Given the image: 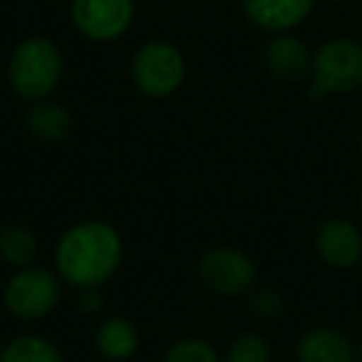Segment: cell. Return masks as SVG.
Listing matches in <instances>:
<instances>
[{
  "mask_svg": "<svg viewBox=\"0 0 362 362\" xmlns=\"http://www.w3.org/2000/svg\"><path fill=\"white\" fill-rule=\"evenodd\" d=\"M122 236L107 221H80L60 236L55 266L62 283L77 288H100L122 266Z\"/></svg>",
  "mask_w": 362,
  "mask_h": 362,
  "instance_id": "6da1fadb",
  "label": "cell"
},
{
  "mask_svg": "<svg viewBox=\"0 0 362 362\" xmlns=\"http://www.w3.org/2000/svg\"><path fill=\"white\" fill-rule=\"evenodd\" d=\"M62 77L60 47L47 37H28L13 50L8 62V82L25 102H42L55 92Z\"/></svg>",
  "mask_w": 362,
  "mask_h": 362,
  "instance_id": "7a4b0ae2",
  "label": "cell"
},
{
  "mask_svg": "<svg viewBox=\"0 0 362 362\" xmlns=\"http://www.w3.org/2000/svg\"><path fill=\"white\" fill-rule=\"evenodd\" d=\"M313 100L327 95H345L362 87V45L350 37H335L320 45L310 65Z\"/></svg>",
  "mask_w": 362,
  "mask_h": 362,
  "instance_id": "3957f363",
  "label": "cell"
},
{
  "mask_svg": "<svg viewBox=\"0 0 362 362\" xmlns=\"http://www.w3.org/2000/svg\"><path fill=\"white\" fill-rule=\"evenodd\" d=\"M62 278L40 266L18 268L3 288V305L18 320H40L57 308Z\"/></svg>",
  "mask_w": 362,
  "mask_h": 362,
  "instance_id": "277c9868",
  "label": "cell"
},
{
  "mask_svg": "<svg viewBox=\"0 0 362 362\" xmlns=\"http://www.w3.org/2000/svg\"><path fill=\"white\" fill-rule=\"evenodd\" d=\"M187 77V62L179 47L164 40H151L134 52L132 80L136 90L146 97H169L181 87Z\"/></svg>",
  "mask_w": 362,
  "mask_h": 362,
  "instance_id": "5b68a950",
  "label": "cell"
},
{
  "mask_svg": "<svg viewBox=\"0 0 362 362\" xmlns=\"http://www.w3.org/2000/svg\"><path fill=\"white\" fill-rule=\"evenodd\" d=\"M72 23L92 42H112L129 30L134 0H72Z\"/></svg>",
  "mask_w": 362,
  "mask_h": 362,
  "instance_id": "8992f818",
  "label": "cell"
},
{
  "mask_svg": "<svg viewBox=\"0 0 362 362\" xmlns=\"http://www.w3.org/2000/svg\"><path fill=\"white\" fill-rule=\"evenodd\" d=\"M199 278L216 296H241L256 283V263L238 248H211L199 261Z\"/></svg>",
  "mask_w": 362,
  "mask_h": 362,
  "instance_id": "52a82bcc",
  "label": "cell"
},
{
  "mask_svg": "<svg viewBox=\"0 0 362 362\" xmlns=\"http://www.w3.org/2000/svg\"><path fill=\"white\" fill-rule=\"evenodd\" d=\"M315 251L325 266L350 271L362 261V233L347 218H327L315 233Z\"/></svg>",
  "mask_w": 362,
  "mask_h": 362,
  "instance_id": "ba28073f",
  "label": "cell"
},
{
  "mask_svg": "<svg viewBox=\"0 0 362 362\" xmlns=\"http://www.w3.org/2000/svg\"><path fill=\"white\" fill-rule=\"evenodd\" d=\"M313 55L308 45L293 33H276L266 45V67L281 82H300L310 75Z\"/></svg>",
  "mask_w": 362,
  "mask_h": 362,
  "instance_id": "9c48e42d",
  "label": "cell"
},
{
  "mask_svg": "<svg viewBox=\"0 0 362 362\" xmlns=\"http://www.w3.org/2000/svg\"><path fill=\"white\" fill-rule=\"evenodd\" d=\"M298 362H355L357 350L342 330L330 325L310 327L296 342Z\"/></svg>",
  "mask_w": 362,
  "mask_h": 362,
  "instance_id": "30bf717a",
  "label": "cell"
},
{
  "mask_svg": "<svg viewBox=\"0 0 362 362\" xmlns=\"http://www.w3.org/2000/svg\"><path fill=\"white\" fill-rule=\"evenodd\" d=\"M315 0H243L248 21L266 33H291L310 16Z\"/></svg>",
  "mask_w": 362,
  "mask_h": 362,
  "instance_id": "8fae6325",
  "label": "cell"
},
{
  "mask_svg": "<svg viewBox=\"0 0 362 362\" xmlns=\"http://www.w3.org/2000/svg\"><path fill=\"white\" fill-rule=\"evenodd\" d=\"M95 347L105 360L124 362L139 350V330L127 317H107L95 332Z\"/></svg>",
  "mask_w": 362,
  "mask_h": 362,
  "instance_id": "7c38bea8",
  "label": "cell"
},
{
  "mask_svg": "<svg viewBox=\"0 0 362 362\" xmlns=\"http://www.w3.org/2000/svg\"><path fill=\"white\" fill-rule=\"evenodd\" d=\"M28 132H30L35 139L47 141V144H55L70 136L72 132V117L57 102H35L28 112Z\"/></svg>",
  "mask_w": 362,
  "mask_h": 362,
  "instance_id": "4fadbf2b",
  "label": "cell"
},
{
  "mask_svg": "<svg viewBox=\"0 0 362 362\" xmlns=\"http://www.w3.org/2000/svg\"><path fill=\"white\" fill-rule=\"evenodd\" d=\"M37 236L28 226L8 223L0 228V258L11 268H28L37 258Z\"/></svg>",
  "mask_w": 362,
  "mask_h": 362,
  "instance_id": "5bb4252c",
  "label": "cell"
},
{
  "mask_svg": "<svg viewBox=\"0 0 362 362\" xmlns=\"http://www.w3.org/2000/svg\"><path fill=\"white\" fill-rule=\"evenodd\" d=\"M3 362H62V352L52 340L28 332L3 345Z\"/></svg>",
  "mask_w": 362,
  "mask_h": 362,
  "instance_id": "9a60e30c",
  "label": "cell"
},
{
  "mask_svg": "<svg viewBox=\"0 0 362 362\" xmlns=\"http://www.w3.org/2000/svg\"><path fill=\"white\" fill-rule=\"evenodd\" d=\"M226 362H271V345L258 332H243L241 337L231 342L228 347Z\"/></svg>",
  "mask_w": 362,
  "mask_h": 362,
  "instance_id": "2e32d148",
  "label": "cell"
},
{
  "mask_svg": "<svg viewBox=\"0 0 362 362\" xmlns=\"http://www.w3.org/2000/svg\"><path fill=\"white\" fill-rule=\"evenodd\" d=\"M164 362H218V355L206 340L184 337V340H176L166 350Z\"/></svg>",
  "mask_w": 362,
  "mask_h": 362,
  "instance_id": "e0dca14e",
  "label": "cell"
},
{
  "mask_svg": "<svg viewBox=\"0 0 362 362\" xmlns=\"http://www.w3.org/2000/svg\"><path fill=\"white\" fill-rule=\"evenodd\" d=\"M251 313L256 317H261V320H271V317L281 315L283 310V298L278 296L276 291H271V288H261V291H256L251 296Z\"/></svg>",
  "mask_w": 362,
  "mask_h": 362,
  "instance_id": "ac0fdd59",
  "label": "cell"
},
{
  "mask_svg": "<svg viewBox=\"0 0 362 362\" xmlns=\"http://www.w3.org/2000/svg\"><path fill=\"white\" fill-rule=\"evenodd\" d=\"M80 310L85 315H97L102 310V293L100 288H82L80 291Z\"/></svg>",
  "mask_w": 362,
  "mask_h": 362,
  "instance_id": "d6986e66",
  "label": "cell"
},
{
  "mask_svg": "<svg viewBox=\"0 0 362 362\" xmlns=\"http://www.w3.org/2000/svg\"><path fill=\"white\" fill-rule=\"evenodd\" d=\"M355 350H357V362H362V340L355 345Z\"/></svg>",
  "mask_w": 362,
  "mask_h": 362,
  "instance_id": "ffe728a7",
  "label": "cell"
},
{
  "mask_svg": "<svg viewBox=\"0 0 362 362\" xmlns=\"http://www.w3.org/2000/svg\"><path fill=\"white\" fill-rule=\"evenodd\" d=\"M357 146H360V151H362V132H360V136H357Z\"/></svg>",
  "mask_w": 362,
  "mask_h": 362,
  "instance_id": "44dd1931",
  "label": "cell"
},
{
  "mask_svg": "<svg viewBox=\"0 0 362 362\" xmlns=\"http://www.w3.org/2000/svg\"><path fill=\"white\" fill-rule=\"evenodd\" d=\"M0 362H3V345H0Z\"/></svg>",
  "mask_w": 362,
  "mask_h": 362,
  "instance_id": "7402d4cb",
  "label": "cell"
},
{
  "mask_svg": "<svg viewBox=\"0 0 362 362\" xmlns=\"http://www.w3.org/2000/svg\"><path fill=\"white\" fill-rule=\"evenodd\" d=\"M360 206H362V184H360Z\"/></svg>",
  "mask_w": 362,
  "mask_h": 362,
  "instance_id": "603a6c76",
  "label": "cell"
},
{
  "mask_svg": "<svg viewBox=\"0 0 362 362\" xmlns=\"http://www.w3.org/2000/svg\"><path fill=\"white\" fill-rule=\"evenodd\" d=\"M335 3H347V0H335Z\"/></svg>",
  "mask_w": 362,
  "mask_h": 362,
  "instance_id": "cb8c5ba5",
  "label": "cell"
},
{
  "mask_svg": "<svg viewBox=\"0 0 362 362\" xmlns=\"http://www.w3.org/2000/svg\"><path fill=\"white\" fill-rule=\"evenodd\" d=\"M218 362H226V360H218Z\"/></svg>",
  "mask_w": 362,
  "mask_h": 362,
  "instance_id": "d4e9b609",
  "label": "cell"
}]
</instances>
